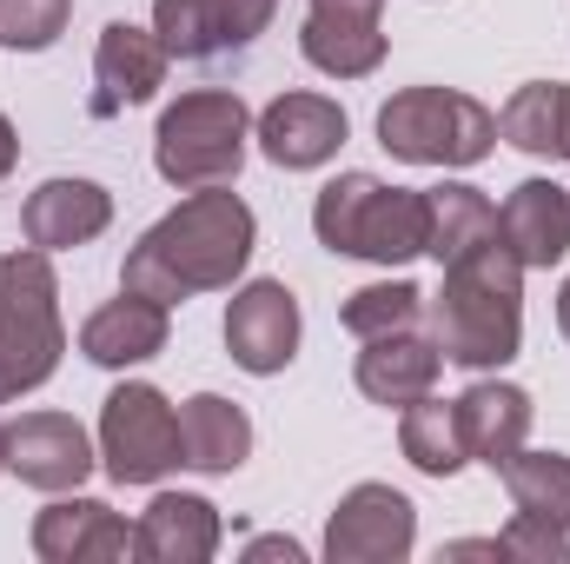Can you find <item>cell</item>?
<instances>
[{
  "label": "cell",
  "instance_id": "31",
  "mask_svg": "<svg viewBox=\"0 0 570 564\" xmlns=\"http://www.w3.org/2000/svg\"><path fill=\"white\" fill-rule=\"evenodd\" d=\"M246 558L259 564V558H285V564H305V545L298 538H253L246 545Z\"/></svg>",
  "mask_w": 570,
  "mask_h": 564
},
{
  "label": "cell",
  "instance_id": "3",
  "mask_svg": "<svg viewBox=\"0 0 570 564\" xmlns=\"http://www.w3.org/2000/svg\"><path fill=\"white\" fill-rule=\"evenodd\" d=\"M312 233L338 260H372V266H405L425 253L431 233V193L425 186H385L379 173H338L312 200Z\"/></svg>",
  "mask_w": 570,
  "mask_h": 564
},
{
  "label": "cell",
  "instance_id": "36",
  "mask_svg": "<svg viewBox=\"0 0 570 564\" xmlns=\"http://www.w3.org/2000/svg\"><path fill=\"white\" fill-rule=\"evenodd\" d=\"M0 471H7V425H0Z\"/></svg>",
  "mask_w": 570,
  "mask_h": 564
},
{
  "label": "cell",
  "instance_id": "15",
  "mask_svg": "<svg viewBox=\"0 0 570 564\" xmlns=\"http://www.w3.org/2000/svg\"><path fill=\"white\" fill-rule=\"evenodd\" d=\"M114 226V193L100 179H40L20 206V233L27 246L40 253H67V246H87Z\"/></svg>",
  "mask_w": 570,
  "mask_h": 564
},
{
  "label": "cell",
  "instance_id": "32",
  "mask_svg": "<svg viewBox=\"0 0 570 564\" xmlns=\"http://www.w3.org/2000/svg\"><path fill=\"white\" fill-rule=\"evenodd\" d=\"M444 558H504V545L498 538H458V545H444Z\"/></svg>",
  "mask_w": 570,
  "mask_h": 564
},
{
  "label": "cell",
  "instance_id": "8",
  "mask_svg": "<svg viewBox=\"0 0 570 564\" xmlns=\"http://www.w3.org/2000/svg\"><path fill=\"white\" fill-rule=\"evenodd\" d=\"M419 545V505L399 485H352L325 518V558L332 564H399Z\"/></svg>",
  "mask_w": 570,
  "mask_h": 564
},
{
  "label": "cell",
  "instance_id": "7",
  "mask_svg": "<svg viewBox=\"0 0 570 564\" xmlns=\"http://www.w3.org/2000/svg\"><path fill=\"white\" fill-rule=\"evenodd\" d=\"M100 465L114 485H159L166 471L186 465L179 451V412L159 386L127 379L100 406Z\"/></svg>",
  "mask_w": 570,
  "mask_h": 564
},
{
  "label": "cell",
  "instance_id": "28",
  "mask_svg": "<svg viewBox=\"0 0 570 564\" xmlns=\"http://www.w3.org/2000/svg\"><path fill=\"white\" fill-rule=\"evenodd\" d=\"M73 0H0V47L13 54H47L67 33Z\"/></svg>",
  "mask_w": 570,
  "mask_h": 564
},
{
  "label": "cell",
  "instance_id": "6",
  "mask_svg": "<svg viewBox=\"0 0 570 564\" xmlns=\"http://www.w3.org/2000/svg\"><path fill=\"white\" fill-rule=\"evenodd\" d=\"M379 146L405 166H478L498 146V114L458 87H405L379 107Z\"/></svg>",
  "mask_w": 570,
  "mask_h": 564
},
{
  "label": "cell",
  "instance_id": "20",
  "mask_svg": "<svg viewBox=\"0 0 570 564\" xmlns=\"http://www.w3.org/2000/svg\"><path fill=\"white\" fill-rule=\"evenodd\" d=\"M458 406V431H464V451H471V465H491V471H504L518 451H524V438H531V392L524 386H511V379H478L464 399H451Z\"/></svg>",
  "mask_w": 570,
  "mask_h": 564
},
{
  "label": "cell",
  "instance_id": "16",
  "mask_svg": "<svg viewBox=\"0 0 570 564\" xmlns=\"http://www.w3.org/2000/svg\"><path fill=\"white\" fill-rule=\"evenodd\" d=\"M226 525H219V505L199 498V492H159L134 525V558L146 564H206L219 552Z\"/></svg>",
  "mask_w": 570,
  "mask_h": 564
},
{
  "label": "cell",
  "instance_id": "34",
  "mask_svg": "<svg viewBox=\"0 0 570 564\" xmlns=\"http://www.w3.org/2000/svg\"><path fill=\"white\" fill-rule=\"evenodd\" d=\"M558 159H570V80L558 94Z\"/></svg>",
  "mask_w": 570,
  "mask_h": 564
},
{
  "label": "cell",
  "instance_id": "21",
  "mask_svg": "<svg viewBox=\"0 0 570 564\" xmlns=\"http://www.w3.org/2000/svg\"><path fill=\"white\" fill-rule=\"evenodd\" d=\"M179 451H186L193 471L226 478V471H239L253 458V419L219 392H193L179 406Z\"/></svg>",
  "mask_w": 570,
  "mask_h": 564
},
{
  "label": "cell",
  "instance_id": "23",
  "mask_svg": "<svg viewBox=\"0 0 570 564\" xmlns=\"http://www.w3.org/2000/svg\"><path fill=\"white\" fill-rule=\"evenodd\" d=\"M399 451H405L412 471H425V478H458V471L471 465L464 431H458V406H444L438 392L412 399V406L399 412Z\"/></svg>",
  "mask_w": 570,
  "mask_h": 564
},
{
  "label": "cell",
  "instance_id": "19",
  "mask_svg": "<svg viewBox=\"0 0 570 564\" xmlns=\"http://www.w3.org/2000/svg\"><path fill=\"white\" fill-rule=\"evenodd\" d=\"M498 233L524 260V273H551L570 253V186H558V179L511 186V200L498 206Z\"/></svg>",
  "mask_w": 570,
  "mask_h": 564
},
{
  "label": "cell",
  "instance_id": "26",
  "mask_svg": "<svg viewBox=\"0 0 570 564\" xmlns=\"http://www.w3.org/2000/svg\"><path fill=\"white\" fill-rule=\"evenodd\" d=\"M558 94L564 80H531L498 107V140H511L531 159H558Z\"/></svg>",
  "mask_w": 570,
  "mask_h": 564
},
{
  "label": "cell",
  "instance_id": "11",
  "mask_svg": "<svg viewBox=\"0 0 570 564\" xmlns=\"http://www.w3.org/2000/svg\"><path fill=\"white\" fill-rule=\"evenodd\" d=\"M100 465V445L67 412H20L7 425V471L33 492H80Z\"/></svg>",
  "mask_w": 570,
  "mask_h": 564
},
{
  "label": "cell",
  "instance_id": "35",
  "mask_svg": "<svg viewBox=\"0 0 570 564\" xmlns=\"http://www.w3.org/2000/svg\"><path fill=\"white\" fill-rule=\"evenodd\" d=\"M558 332H564V339H570V280L558 285Z\"/></svg>",
  "mask_w": 570,
  "mask_h": 564
},
{
  "label": "cell",
  "instance_id": "4",
  "mask_svg": "<svg viewBox=\"0 0 570 564\" xmlns=\"http://www.w3.org/2000/svg\"><path fill=\"white\" fill-rule=\"evenodd\" d=\"M67 325H60V280L53 253L20 246L0 253V406L40 392L60 372Z\"/></svg>",
  "mask_w": 570,
  "mask_h": 564
},
{
  "label": "cell",
  "instance_id": "13",
  "mask_svg": "<svg viewBox=\"0 0 570 564\" xmlns=\"http://www.w3.org/2000/svg\"><path fill=\"white\" fill-rule=\"evenodd\" d=\"M345 134H352V120H345V107L325 100V94H279V100L253 120L259 153H266L273 166H285V173H312V166L338 159Z\"/></svg>",
  "mask_w": 570,
  "mask_h": 564
},
{
  "label": "cell",
  "instance_id": "33",
  "mask_svg": "<svg viewBox=\"0 0 570 564\" xmlns=\"http://www.w3.org/2000/svg\"><path fill=\"white\" fill-rule=\"evenodd\" d=\"M13 159H20V134H13V120L0 114V179L13 173Z\"/></svg>",
  "mask_w": 570,
  "mask_h": 564
},
{
  "label": "cell",
  "instance_id": "22",
  "mask_svg": "<svg viewBox=\"0 0 570 564\" xmlns=\"http://www.w3.org/2000/svg\"><path fill=\"white\" fill-rule=\"evenodd\" d=\"M298 54L325 74V80H365L385 67L392 40L379 20H325V13H305L298 27Z\"/></svg>",
  "mask_w": 570,
  "mask_h": 564
},
{
  "label": "cell",
  "instance_id": "1",
  "mask_svg": "<svg viewBox=\"0 0 570 564\" xmlns=\"http://www.w3.org/2000/svg\"><path fill=\"white\" fill-rule=\"evenodd\" d=\"M253 246H259L253 206L226 186H199L140 233V246L120 266V285L159 299V305H179L193 292H226V285H239Z\"/></svg>",
  "mask_w": 570,
  "mask_h": 564
},
{
  "label": "cell",
  "instance_id": "17",
  "mask_svg": "<svg viewBox=\"0 0 570 564\" xmlns=\"http://www.w3.org/2000/svg\"><path fill=\"white\" fill-rule=\"evenodd\" d=\"M166 312H173V305H159V299H146V292H127V285H120V299H107V305L80 325V352H87L94 366H107V372L146 366V359L166 352V332H173Z\"/></svg>",
  "mask_w": 570,
  "mask_h": 564
},
{
  "label": "cell",
  "instance_id": "30",
  "mask_svg": "<svg viewBox=\"0 0 570 564\" xmlns=\"http://www.w3.org/2000/svg\"><path fill=\"white\" fill-rule=\"evenodd\" d=\"M312 13H325V20H379L385 0H312Z\"/></svg>",
  "mask_w": 570,
  "mask_h": 564
},
{
  "label": "cell",
  "instance_id": "2",
  "mask_svg": "<svg viewBox=\"0 0 570 564\" xmlns=\"http://www.w3.org/2000/svg\"><path fill=\"white\" fill-rule=\"evenodd\" d=\"M431 339L464 372H504L524 346V260L504 233L444 260V285L431 299Z\"/></svg>",
  "mask_w": 570,
  "mask_h": 564
},
{
  "label": "cell",
  "instance_id": "25",
  "mask_svg": "<svg viewBox=\"0 0 570 564\" xmlns=\"http://www.w3.org/2000/svg\"><path fill=\"white\" fill-rule=\"evenodd\" d=\"M498 478H504L518 512H538V518H551V525L570 532V458L564 451H518Z\"/></svg>",
  "mask_w": 570,
  "mask_h": 564
},
{
  "label": "cell",
  "instance_id": "24",
  "mask_svg": "<svg viewBox=\"0 0 570 564\" xmlns=\"http://www.w3.org/2000/svg\"><path fill=\"white\" fill-rule=\"evenodd\" d=\"M431 193V233H425V253L444 266V260H458V253H471L478 240H491L498 233V206L478 193V186H464V179H444V186H425Z\"/></svg>",
  "mask_w": 570,
  "mask_h": 564
},
{
  "label": "cell",
  "instance_id": "27",
  "mask_svg": "<svg viewBox=\"0 0 570 564\" xmlns=\"http://www.w3.org/2000/svg\"><path fill=\"white\" fill-rule=\"evenodd\" d=\"M419 312H425V292L412 280H372L358 285L352 299H345V332L365 346V339H385V332H405V325H419Z\"/></svg>",
  "mask_w": 570,
  "mask_h": 564
},
{
  "label": "cell",
  "instance_id": "5",
  "mask_svg": "<svg viewBox=\"0 0 570 564\" xmlns=\"http://www.w3.org/2000/svg\"><path fill=\"white\" fill-rule=\"evenodd\" d=\"M253 146V114L233 87H193L179 94L159 127H153V166L166 186L199 193V186H233Z\"/></svg>",
  "mask_w": 570,
  "mask_h": 564
},
{
  "label": "cell",
  "instance_id": "12",
  "mask_svg": "<svg viewBox=\"0 0 570 564\" xmlns=\"http://www.w3.org/2000/svg\"><path fill=\"white\" fill-rule=\"evenodd\" d=\"M33 558L47 564H120L134 558V525L107 498L53 492V505L33 518Z\"/></svg>",
  "mask_w": 570,
  "mask_h": 564
},
{
  "label": "cell",
  "instance_id": "18",
  "mask_svg": "<svg viewBox=\"0 0 570 564\" xmlns=\"http://www.w3.org/2000/svg\"><path fill=\"white\" fill-rule=\"evenodd\" d=\"M438 372H444L438 339H419L412 325H405V332H385V339H365V352H358V366H352L358 392H365L372 406H392V412H405L412 399L438 392Z\"/></svg>",
  "mask_w": 570,
  "mask_h": 564
},
{
  "label": "cell",
  "instance_id": "29",
  "mask_svg": "<svg viewBox=\"0 0 570 564\" xmlns=\"http://www.w3.org/2000/svg\"><path fill=\"white\" fill-rule=\"evenodd\" d=\"M498 545H504V558H524V564H564L570 558V532L551 525V518H538V512H518L498 532Z\"/></svg>",
  "mask_w": 570,
  "mask_h": 564
},
{
  "label": "cell",
  "instance_id": "9",
  "mask_svg": "<svg viewBox=\"0 0 570 564\" xmlns=\"http://www.w3.org/2000/svg\"><path fill=\"white\" fill-rule=\"evenodd\" d=\"M279 0H153V33L173 60H219L246 54L273 27Z\"/></svg>",
  "mask_w": 570,
  "mask_h": 564
},
{
  "label": "cell",
  "instance_id": "10",
  "mask_svg": "<svg viewBox=\"0 0 570 564\" xmlns=\"http://www.w3.org/2000/svg\"><path fill=\"white\" fill-rule=\"evenodd\" d=\"M298 332H305V319H298V299H292L285 280L239 285L233 305H226V352L253 379H273L298 359Z\"/></svg>",
  "mask_w": 570,
  "mask_h": 564
},
{
  "label": "cell",
  "instance_id": "14",
  "mask_svg": "<svg viewBox=\"0 0 570 564\" xmlns=\"http://www.w3.org/2000/svg\"><path fill=\"white\" fill-rule=\"evenodd\" d=\"M166 40L153 27H134V20H114L100 27V47H94V114L114 120L127 107H146L159 87H166Z\"/></svg>",
  "mask_w": 570,
  "mask_h": 564
}]
</instances>
